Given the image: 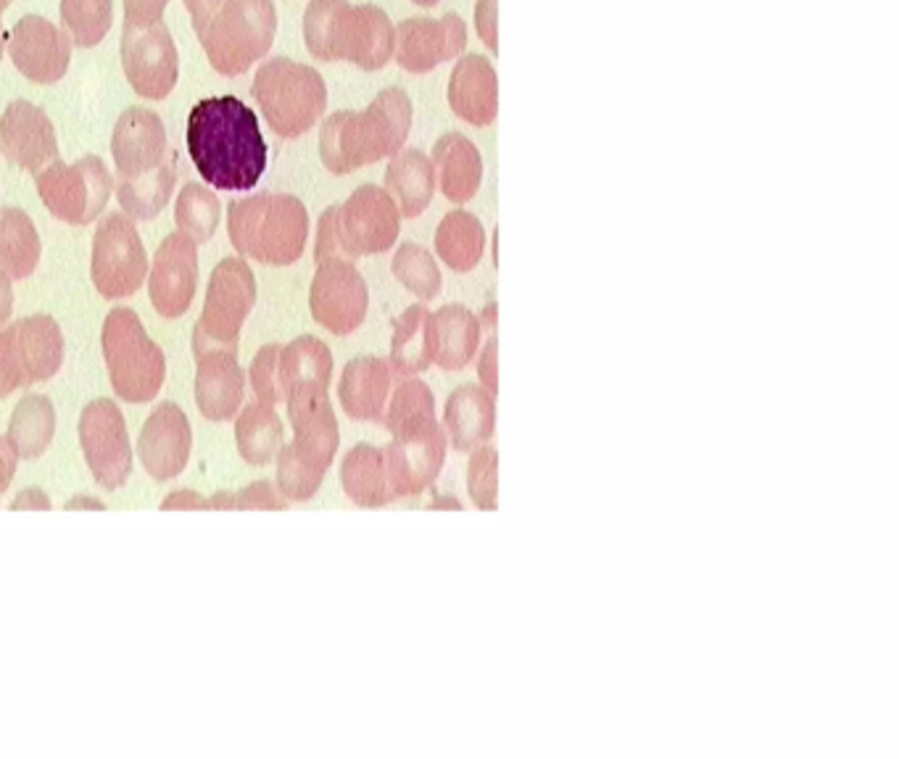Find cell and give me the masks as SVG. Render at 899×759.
Returning a JSON list of instances; mask_svg holds the SVG:
<instances>
[{"label": "cell", "mask_w": 899, "mask_h": 759, "mask_svg": "<svg viewBox=\"0 0 899 759\" xmlns=\"http://www.w3.org/2000/svg\"><path fill=\"white\" fill-rule=\"evenodd\" d=\"M188 153L206 185L228 193L254 190L267 169V143L256 112L241 98H204L188 116Z\"/></svg>", "instance_id": "1"}, {"label": "cell", "mask_w": 899, "mask_h": 759, "mask_svg": "<svg viewBox=\"0 0 899 759\" xmlns=\"http://www.w3.org/2000/svg\"><path fill=\"white\" fill-rule=\"evenodd\" d=\"M412 130L407 90L385 88L364 112H335L320 130V158L330 175H351L396 156Z\"/></svg>", "instance_id": "2"}, {"label": "cell", "mask_w": 899, "mask_h": 759, "mask_svg": "<svg viewBox=\"0 0 899 759\" xmlns=\"http://www.w3.org/2000/svg\"><path fill=\"white\" fill-rule=\"evenodd\" d=\"M230 243L241 259L287 267L301 259L309 241V211L291 193H256L228 206Z\"/></svg>", "instance_id": "3"}, {"label": "cell", "mask_w": 899, "mask_h": 759, "mask_svg": "<svg viewBox=\"0 0 899 759\" xmlns=\"http://www.w3.org/2000/svg\"><path fill=\"white\" fill-rule=\"evenodd\" d=\"M401 232V211L388 190L359 185L341 206H330L317 224L314 261L362 259L394 248Z\"/></svg>", "instance_id": "4"}, {"label": "cell", "mask_w": 899, "mask_h": 759, "mask_svg": "<svg viewBox=\"0 0 899 759\" xmlns=\"http://www.w3.org/2000/svg\"><path fill=\"white\" fill-rule=\"evenodd\" d=\"M251 93L272 132L285 140L307 134L328 108V85L320 72L285 56L267 59L256 69Z\"/></svg>", "instance_id": "5"}, {"label": "cell", "mask_w": 899, "mask_h": 759, "mask_svg": "<svg viewBox=\"0 0 899 759\" xmlns=\"http://www.w3.org/2000/svg\"><path fill=\"white\" fill-rule=\"evenodd\" d=\"M101 348L116 399L127 403L156 399L167 377V359L132 309L116 306L108 311L101 330Z\"/></svg>", "instance_id": "6"}, {"label": "cell", "mask_w": 899, "mask_h": 759, "mask_svg": "<svg viewBox=\"0 0 899 759\" xmlns=\"http://www.w3.org/2000/svg\"><path fill=\"white\" fill-rule=\"evenodd\" d=\"M278 33L272 0H224L198 33L214 72L237 77L267 56Z\"/></svg>", "instance_id": "7"}, {"label": "cell", "mask_w": 899, "mask_h": 759, "mask_svg": "<svg viewBox=\"0 0 899 759\" xmlns=\"http://www.w3.org/2000/svg\"><path fill=\"white\" fill-rule=\"evenodd\" d=\"M256 278L241 256H230L214 267L206 301L193 327V353L235 351L241 330L251 309L256 306Z\"/></svg>", "instance_id": "8"}, {"label": "cell", "mask_w": 899, "mask_h": 759, "mask_svg": "<svg viewBox=\"0 0 899 759\" xmlns=\"http://www.w3.org/2000/svg\"><path fill=\"white\" fill-rule=\"evenodd\" d=\"M64 335L48 314H33L0 327V399L46 383L61 370Z\"/></svg>", "instance_id": "9"}, {"label": "cell", "mask_w": 899, "mask_h": 759, "mask_svg": "<svg viewBox=\"0 0 899 759\" xmlns=\"http://www.w3.org/2000/svg\"><path fill=\"white\" fill-rule=\"evenodd\" d=\"M35 180L46 209L75 228L95 222L114 193L112 171L98 156H82L75 164L56 158L40 175H35Z\"/></svg>", "instance_id": "10"}, {"label": "cell", "mask_w": 899, "mask_h": 759, "mask_svg": "<svg viewBox=\"0 0 899 759\" xmlns=\"http://www.w3.org/2000/svg\"><path fill=\"white\" fill-rule=\"evenodd\" d=\"M95 291L108 301L130 298L149 278V256L134 222L125 211H112L98 222L90 259Z\"/></svg>", "instance_id": "11"}, {"label": "cell", "mask_w": 899, "mask_h": 759, "mask_svg": "<svg viewBox=\"0 0 899 759\" xmlns=\"http://www.w3.org/2000/svg\"><path fill=\"white\" fill-rule=\"evenodd\" d=\"M390 436L394 440L385 446L383 454L394 501L427 491L444 469L446 446H449L440 422L425 417Z\"/></svg>", "instance_id": "12"}, {"label": "cell", "mask_w": 899, "mask_h": 759, "mask_svg": "<svg viewBox=\"0 0 899 759\" xmlns=\"http://www.w3.org/2000/svg\"><path fill=\"white\" fill-rule=\"evenodd\" d=\"M79 446L90 473L103 491H119L132 475V446L121 409L95 399L79 414Z\"/></svg>", "instance_id": "13"}, {"label": "cell", "mask_w": 899, "mask_h": 759, "mask_svg": "<svg viewBox=\"0 0 899 759\" xmlns=\"http://www.w3.org/2000/svg\"><path fill=\"white\" fill-rule=\"evenodd\" d=\"M121 66L127 82L140 98L164 101L175 90L180 75V56L167 24L156 22L151 27H121Z\"/></svg>", "instance_id": "14"}, {"label": "cell", "mask_w": 899, "mask_h": 759, "mask_svg": "<svg viewBox=\"0 0 899 759\" xmlns=\"http://www.w3.org/2000/svg\"><path fill=\"white\" fill-rule=\"evenodd\" d=\"M309 309L314 322L338 338L362 327L370 309V291L354 261L328 259L317 265Z\"/></svg>", "instance_id": "15"}, {"label": "cell", "mask_w": 899, "mask_h": 759, "mask_svg": "<svg viewBox=\"0 0 899 759\" xmlns=\"http://www.w3.org/2000/svg\"><path fill=\"white\" fill-rule=\"evenodd\" d=\"M287 420L293 427V454L314 473L328 475L338 454L341 430L328 388H293L285 396Z\"/></svg>", "instance_id": "16"}, {"label": "cell", "mask_w": 899, "mask_h": 759, "mask_svg": "<svg viewBox=\"0 0 899 759\" xmlns=\"http://www.w3.org/2000/svg\"><path fill=\"white\" fill-rule=\"evenodd\" d=\"M169 149L162 116L145 106H130L116 119L112 134V156L116 182H140L175 156Z\"/></svg>", "instance_id": "17"}, {"label": "cell", "mask_w": 899, "mask_h": 759, "mask_svg": "<svg viewBox=\"0 0 899 759\" xmlns=\"http://www.w3.org/2000/svg\"><path fill=\"white\" fill-rule=\"evenodd\" d=\"M9 56L16 72L38 85H56L66 77L72 61V40L64 29L38 14L22 16L5 35Z\"/></svg>", "instance_id": "18"}, {"label": "cell", "mask_w": 899, "mask_h": 759, "mask_svg": "<svg viewBox=\"0 0 899 759\" xmlns=\"http://www.w3.org/2000/svg\"><path fill=\"white\" fill-rule=\"evenodd\" d=\"M198 287V250L180 230L172 232L156 248L149 274L151 304L164 320H180L193 306Z\"/></svg>", "instance_id": "19"}, {"label": "cell", "mask_w": 899, "mask_h": 759, "mask_svg": "<svg viewBox=\"0 0 899 759\" xmlns=\"http://www.w3.org/2000/svg\"><path fill=\"white\" fill-rule=\"evenodd\" d=\"M467 46V27L457 14L444 20H407L394 29V59L401 69L425 75L444 61H454Z\"/></svg>", "instance_id": "20"}, {"label": "cell", "mask_w": 899, "mask_h": 759, "mask_svg": "<svg viewBox=\"0 0 899 759\" xmlns=\"http://www.w3.org/2000/svg\"><path fill=\"white\" fill-rule=\"evenodd\" d=\"M0 153L14 167L40 175L59 158V140L51 116L29 101H14L0 114Z\"/></svg>", "instance_id": "21"}, {"label": "cell", "mask_w": 899, "mask_h": 759, "mask_svg": "<svg viewBox=\"0 0 899 759\" xmlns=\"http://www.w3.org/2000/svg\"><path fill=\"white\" fill-rule=\"evenodd\" d=\"M193 449V430L188 414L172 401L158 403L138 438V456L145 473L156 483L175 480L185 469Z\"/></svg>", "instance_id": "22"}, {"label": "cell", "mask_w": 899, "mask_h": 759, "mask_svg": "<svg viewBox=\"0 0 899 759\" xmlns=\"http://www.w3.org/2000/svg\"><path fill=\"white\" fill-rule=\"evenodd\" d=\"M193 394L198 412L211 422H228L241 412L246 375L235 351H206L195 357Z\"/></svg>", "instance_id": "23"}, {"label": "cell", "mask_w": 899, "mask_h": 759, "mask_svg": "<svg viewBox=\"0 0 899 759\" xmlns=\"http://www.w3.org/2000/svg\"><path fill=\"white\" fill-rule=\"evenodd\" d=\"M394 59V24L377 5H348L338 38V61L364 72L383 69Z\"/></svg>", "instance_id": "24"}, {"label": "cell", "mask_w": 899, "mask_h": 759, "mask_svg": "<svg viewBox=\"0 0 899 759\" xmlns=\"http://www.w3.org/2000/svg\"><path fill=\"white\" fill-rule=\"evenodd\" d=\"M399 380L388 359L357 357L344 366L338 380V401L357 422H381L390 388Z\"/></svg>", "instance_id": "25"}, {"label": "cell", "mask_w": 899, "mask_h": 759, "mask_svg": "<svg viewBox=\"0 0 899 759\" xmlns=\"http://www.w3.org/2000/svg\"><path fill=\"white\" fill-rule=\"evenodd\" d=\"M449 106L467 125H493L499 114V79L491 61L478 53L457 61L449 77Z\"/></svg>", "instance_id": "26"}, {"label": "cell", "mask_w": 899, "mask_h": 759, "mask_svg": "<svg viewBox=\"0 0 899 759\" xmlns=\"http://www.w3.org/2000/svg\"><path fill=\"white\" fill-rule=\"evenodd\" d=\"M493 430H497V401L491 390L483 388L480 383L451 390L444 407V433L457 451H473L488 443Z\"/></svg>", "instance_id": "27"}, {"label": "cell", "mask_w": 899, "mask_h": 759, "mask_svg": "<svg viewBox=\"0 0 899 759\" xmlns=\"http://www.w3.org/2000/svg\"><path fill=\"white\" fill-rule=\"evenodd\" d=\"M483 324L475 311L462 304H446L431 311L433 364L444 372L464 370L480 351Z\"/></svg>", "instance_id": "28"}, {"label": "cell", "mask_w": 899, "mask_h": 759, "mask_svg": "<svg viewBox=\"0 0 899 759\" xmlns=\"http://www.w3.org/2000/svg\"><path fill=\"white\" fill-rule=\"evenodd\" d=\"M431 164L436 169L440 193L451 204H467L478 195L483 182V156L470 138L460 132L440 134L433 145Z\"/></svg>", "instance_id": "29"}, {"label": "cell", "mask_w": 899, "mask_h": 759, "mask_svg": "<svg viewBox=\"0 0 899 759\" xmlns=\"http://www.w3.org/2000/svg\"><path fill=\"white\" fill-rule=\"evenodd\" d=\"M385 190L396 201L401 217L418 219L431 206L436 193V169L431 156L418 149H401L396 156H390L385 169Z\"/></svg>", "instance_id": "30"}, {"label": "cell", "mask_w": 899, "mask_h": 759, "mask_svg": "<svg viewBox=\"0 0 899 759\" xmlns=\"http://www.w3.org/2000/svg\"><path fill=\"white\" fill-rule=\"evenodd\" d=\"M341 486L344 493L362 510H381L390 504L388 469H385L383 449L372 443H359L341 462Z\"/></svg>", "instance_id": "31"}, {"label": "cell", "mask_w": 899, "mask_h": 759, "mask_svg": "<svg viewBox=\"0 0 899 759\" xmlns=\"http://www.w3.org/2000/svg\"><path fill=\"white\" fill-rule=\"evenodd\" d=\"M436 254L454 272H473L486 254V228L475 214L454 209L440 219Z\"/></svg>", "instance_id": "32"}, {"label": "cell", "mask_w": 899, "mask_h": 759, "mask_svg": "<svg viewBox=\"0 0 899 759\" xmlns=\"http://www.w3.org/2000/svg\"><path fill=\"white\" fill-rule=\"evenodd\" d=\"M237 454L251 467H267L283 446V420L272 403L251 401L235 420Z\"/></svg>", "instance_id": "33"}, {"label": "cell", "mask_w": 899, "mask_h": 759, "mask_svg": "<svg viewBox=\"0 0 899 759\" xmlns=\"http://www.w3.org/2000/svg\"><path fill=\"white\" fill-rule=\"evenodd\" d=\"M388 361L399 377L420 375L433 364L431 309H425L422 304L409 306L394 322Z\"/></svg>", "instance_id": "34"}, {"label": "cell", "mask_w": 899, "mask_h": 759, "mask_svg": "<svg viewBox=\"0 0 899 759\" xmlns=\"http://www.w3.org/2000/svg\"><path fill=\"white\" fill-rule=\"evenodd\" d=\"M40 235L27 211L16 206L0 209V269L11 280L33 278L40 265Z\"/></svg>", "instance_id": "35"}, {"label": "cell", "mask_w": 899, "mask_h": 759, "mask_svg": "<svg viewBox=\"0 0 899 759\" xmlns=\"http://www.w3.org/2000/svg\"><path fill=\"white\" fill-rule=\"evenodd\" d=\"M56 436V409L48 396L29 394L16 403L9 420V443L20 459H38L48 451Z\"/></svg>", "instance_id": "36"}, {"label": "cell", "mask_w": 899, "mask_h": 759, "mask_svg": "<svg viewBox=\"0 0 899 759\" xmlns=\"http://www.w3.org/2000/svg\"><path fill=\"white\" fill-rule=\"evenodd\" d=\"M280 380L283 390L330 388L333 380V351L314 335H301L280 351Z\"/></svg>", "instance_id": "37"}, {"label": "cell", "mask_w": 899, "mask_h": 759, "mask_svg": "<svg viewBox=\"0 0 899 759\" xmlns=\"http://www.w3.org/2000/svg\"><path fill=\"white\" fill-rule=\"evenodd\" d=\"M177 182V153L140 182H114L116 201L132 222H151L167 209Z\"/></svg>", "instance_id": "38"}, {"label": "cell", "mask_w": 899, "mask_h": 759, "mask_svg": "<svg viewBox=\"0 0 899 759\" xmlns=\"http://www.w3.org/2000/svg\"><path fill=\"white\" fill-rule=\"evenodd\" d=\"M222 219V204H219L217 193L201 182H188L180 190L175 204V224L182 235H188L198 246V243H209L214 232L219 228Z\"/></svg>", "instance_id": "39"}, {"label": "cell", "mask_w": 899, "mask_h": 759, "mask_svg": "<svg viewBox=\"0 0 899 759\" xmlns=\"http://www.w3.org/2000/svg\"><path fill=\"white\" fill-rule=\"evenodd\" d=\"M114 22V0H61V29L72 46L95 48Z\"/></svg>", "instance_id": "40"}, {"label": "cell", "mask_w": 899, "mask_h": 759, "mask_svg": "<svg viewBox=\"0 0 899 759\" xmlns=\"http://www.w3.org/2000/svg\"><path fill=\"white\" fill-rule=\"evenodd\" d=\"M348 0H309L304 14V40L317 61H338V35Z\"/></svg>", "instance_id": "41"}, {"label": "cell", "mask_w": 899, "mask_h": 759, "mask_svg": "<svg viewBox=\"0 0 899 759\" xmlns=\"http://www.w3.org/2000/svg\"><path fill=\"white\" fill-rule=\"evenodd\" d=\"M390 272L420 301H433L440 293V285H444V274H440L436 265V256L427 248L418 246V243H403V246H399V250L394 254V261H390Z\"/></svg>", "instance_id": "42"}, {"label": "cell", "mask_w": 899, "mask_h": 759, "mask_svg": "<svg viewBox=\"0 0 899 759\" xmlns=\"http://www.w3.org/2000/svg\"><path fill=\"white\" fill-rule=\"evenodd\" d=\"M425 417H436V399H433V390L427 388V383L418 380V375L396 380L381 417L385 430L396 433Z\"/></svg>", "instance_id": "43"}, {"label": "cell", "mask_w": 899, "mask_h": 759, "mask_svg": "<svg viewBox=\"0 0 899 759\" xmlns=\"http://www.w3.org/2000/svg\"><path fill=\"white\" fill-rule=\"evenodd\" d=\"M467 493L478 510L493 512L499 504V451L483 443L470 451Z\"/></svg>", "instance_id": "44"}, {"label": "cell", "mask_w": 899, "mask_h": 759, "mask_svg": "<svg viewBox=\"0 0 899 759\" xmlns=\"http://www.w3.org/2000/svg\"><path fill=\"white\" fill-rule=\"evenodd\" d=\"M278 477H274V483H278V491L283 496L285 501H309L311 496L320 491L322 480H325V475L314 473V469L307 467V464L301 462L296 454H293L291 446H280L278 451Z\"/></svg>", "instance_id": "45"}, {"label": "cell", "mask_w": 899, "mask_h": 759, "mask_svg": "<svg viewBox=\"0 0 899 759\" xmlns=\"http://www.w3.org/2000/svg\"><path fill=\"white\" fill-rule=\"evenodd\" d=\"M206 510H237V512H283L287 501L269 480L248 483L241 491H219L206 499Z\"/></svg>", "instance_id": "46"}, {"label": "cell", "mask_w": 899, "mask_h": 759, "mask_svg": "<svg viewBox=\"0 0 899 759\" xmlns=\"http://www.w3.org/2000/svg\"><path fill=\"white\" fill-rule=\"evenodd\" d=\"M280 351H283L280 343L261 346L248 366V383L251 390H254V399L272 403V407L285 401L283 380H280Z\"/></svg>", "instance_id": "47"}, {"label": "cell", "mask_w": 899, "mask_h": 759, "mask_svg": "<svg viewBox=\"0 0 899 759\" xmlns=\"http://www.w3.org/2000/svg\"><path fill=\"white\" fill-rule=\"evenodd\" d=\"M125 3V22L132 27H151L162 22L169 0H121Z\"/></svg>", "instance_id": "48"}, {"label": "cell", "mask_w": 899, "mask_h": 759, "mask_svg": "<svg viewBox=\"0 0 899 759\" xmlns=\"http://www.w3.org/2000/svg\"><path fill=\"white\" fill-rule=\"evenodd\" d=\"M497 24V0H478V5H475V29L488 46V51L493 53H499Z\"/></svg>", "instance_id": "49"}, {"label": "cell", "mask_w": 899, "mask_h": 759, "mask_svg": "<svg viewBox=\"0 0 899 759\" xmlns=\"http://www.w3.org/2000/svg\"><path fill=\"white\" fill-rule=\"evenodd\" d=\"M497 351H499V343H497V335H488V343L483 346V351L475 353L478 357V380L483 388L491 390L493 396H497L499 390V366H497Z\"/></svg>", "instance_id": "50"}, {"label": "cell", "mask_w": 899, "mask_h": 759, "mask_svg": "<svg viewBox=\"0 0 899 759\" xmlns=\"http://www.w3.org/2000/svg\"><path fill=\"white\" fill-rule=\"evenodd\" d=\"M16 467H20V454L14 451V446L9 443V438L0 436V499L9 491L11 480H14Z\"/></svg>", "instance_id": "51"}, {"label": "cell", "mask_w": 899, "mask_h": 759, "mask_svg": "<svg viewBox=\"0 0 899 759\" xmlns=\"http://www.w3.org/2000/svg\"><path fill=\"white\" fill-rule=\"evenodd\" d=\"M224 0H185V9L188 14H191V22H193V29L195 35L201 33V29L209 24V20L219 11V5H222Z\"/></svg>", "instance_id": "52"}, {"label": "cell", "mask_w": 899, "mask_h": 759, "mask_svg": "<svg viewBox=\"0 0 899 759\" xmlns=\"http://www.w3.org/2000/svg\"><path fill=\"white\" fill-rule=\"evenodd\" d=\"M172 510H206V499L193 491H175L162 501V512Z\"/></svg>", "instance_id": "53"}, {"label": "cell", "mask_w": 899, "mask_h": 759, "mask_svg": "<svg viewBox=\"0 0 899 759\" xmlns=\"http://www.w3.org/2000/svg\"><path fill=\"white\" fill-rule=\"evenodd\" d=\"M11 510L14 512H22V510H51V499H48L46 493L40 491V488H29V491H22L20 496L14 499V504H11Z\"/></svg>", "instance_id": "54"}, {"label": "cell", "mask_w": 899, "mask_h": 759, "mask_svg": "<svg viewBox=\"0 0 899 759\" xmlns=\"http://www.w3.org/2000/svg\"><path fill=\"white\" fill-rule=\"evenodd\" d=\"M14 280L0 269V327L11 320V311H14V287H11Z\"/></svg>", "instance_id": "55"}, {"label": "cell", "mask_w": 899, "mask_h": 759, "mask_svg": "<svg viewBox=\"0 0 899 759\" xmlns=\"http://www.w3.org/2000/svg\"><path fill=\"white\" fill-rule=\"evenodd\" d=\"M66 510H95V512H101V510H106V506H103V501H98V499H93V496H75V499H69L66 501Z\"/></svg>", "instance_id": "56"}, {"label": "cell", "mask_w": 899, "mask_h": 759, "mask_svg": "<svg viewBox=\"0 0 899 759\" xmlns=\"http://www.w3.org/2000/svg\"><path fill=\"white\" fill-rule=\"evenodd\" d=\"M3 46H5V33H3V24H0V61H3Z\"/></svg>", "instance_id": "57"}, {"label": "cell", "mask_w": 899, "mask_h": 759, "mask_svg": "<svg viewBox=\"0 0 899 759\" xmlns=\"http://www.w3.org/2000/svg\"><path fill=\"white\" fill-rule=\"evenodd\" d=\"M9 5H11V0H0V16H3V11L9 9Z\"/></svg>", "instance_id": "58"}]
</instances>
